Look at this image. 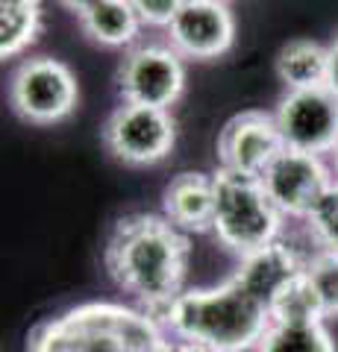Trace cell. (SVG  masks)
Wrapping results in <instances>:
<instances>
[{"label":"cell","instance_id":"277c9868","mask_svg":"<svg viewBox=\"0 0 338 352\" xmlns=\"http://www.w3.org/2000/svg\"><path fill=\"white\" fill-rule=\"evenodd\" d=\"M212 179H215L212 235L226 252H233L242 261L282 238L286 217L268 200L259 176L218 168Z\"/></svg>","mask_w":338,"mask_h":352},{"label":"cell","instance_id":"cb8c5ba5","mask_svg":"<svg viewBox=\"0 0 338 352\" xmlns=\"http://www.w3.org/2000/svg\"><path fill=\"white\" fill-rule=\"evenodd\" d=\"M332 159H335V176H338V150L332 153Z\"/></svg>","mask_w":338,"mask_h":352},{"label":"cell","instance_id":"ac0fdd59","mask_svg":"<svg viewBox=\"0 0 338 352\" xmlns=\"http://www.w3.org/2000/svg\"><path fill=\"white\" fill-rule=\"evenodd\" d=\"M306 276L318 291L326 320H338V252L315 250L306 258Z\"/></svg>","mask_w":338,"mask_h":352},{"label":"cell","instance_id":"4fadbf2b","mask_svg":"<svg viewBox=\"0 0 338 352\" xmlns=\"http://www.w3.org/2000/svg\"><path fill=\"white\" fill-rule=\"evenodd\" d=\"M277 80L286 91H306L326 85L330 74V50L315 38H294L277 53Z\"/></svg>","mask_w":338,"mask_h":352},{"label":"cell","instance_id":"e0dca14e","mask_svg":"<svg viewBox=\"0 0 338 352\" xmlns=\"http://www.w3.org/2000/svg\"><path fill=\"white\" fill-rule=\"evenodd\" d=\"M256 352H338L324 320L271 323Z\"/></svg>","mask_w":338,"mask_h":352},{"label":"cell","instance_id":"7c38bea8","mask_svg":"<svg viewBox=\"0 0 338 352\" xmlns=\"http://www.w3.org/2000/svg\"><path fill=\"white\" fill-rule=\"evenodd\" d=\"M165 217L182 232H212L215 220V179L200 170L177 173L162 194Z\"/></svg>","mask_w":338,"mask_h":352},{"label":"cell","instance_id":"5b68a950","mask_svg":"<svg viewBox=\"0 0 338 352\" xmlns=\"http://www.w3.org/2000/svg\"><path fill=\"white\" fill-rule=\"evenodd\" d=\"M9 103L15 115L32 126H53L77 112L80 85L62 59L30 56L9 80Z\"/></svg>","mask_w":338,"mask_h":352},{"label":"cell","instance_id":"9a60e30c","mask_svg":"<svg viewBox=\"0 0 338 352\" xmlns=\"http://www.w3.org/2000/svg\"><path fill=\"white\" fill-rule=\"evenodd\" d=\"M45 27L41 0H0V59H18Z\"/></svg>","mask_w":338,"mask_h":352},{"label":"cell","instance_id":"ffe728a7","mask_svg":"<svg viewBox=\"0 0 338 352\" xmlns=\"http://www.w3.org/2000/svg\"><path fill=\"white\" fill-rule=\"evenodd\" d=\"M189 3V0H133L136 12L141 18V24L147 27H171L173 18L180 15V9Z\"/></svg>","mask_w":338,"mask_h":352},{"label":"cell","instance_id":"ba28073f","mask_svg":"<svg viewBox=\"0 0 338 352\" xmlns=\"http://www.w3.org/2000/svg\"><path fill=\"white\" fill-rule=\"evenodd\" d=\"M274 118L286 147L315 156L338 150V94L326 85L286 91L279 97Z\"/></svg>","mask_w":338,"mask_h":352},{"label":"cell","instance_id":"8fae6325","mask_svg":"<svg viewBox=\"0 0 338 352\" xmlns=\"http://www.w3.org/2000/svg\"><path fill=\"white\" fill-rule=\"evenodd\" d=\"M286 150L277 118L268 112H242L230 118L218 135V162L226 170L262 176Z\"/></svg>","mask_w":338,"mask_h":352},{"label":"cell","instance_id":"44dd1931","mask_svg":"<svg viewBox=\"0 0 338 352\" xmlns=\"http://www.w3.org/2000/svg\"><path fill=\"white\" fill-rule=\"evenodd\" d=\"M330 50V74H326V88L338 94V36L332 38V44H326Z\"/></svg>","mask_w":338,"mask_h":352},{"label":"cell","instance_id":"9c48e42d","mask_svg":"<svg viewBox=\"0 0 338 352\" xmlns=\"http://www.w3.org/2000/svg\"><path fill=\"white\" fill-rule=\"evenodd\" d=\"M259 179L268 200L279 208L282 217L306 220L309 212L326 194V188L335 182V176L321 156L286 147L268 164Z\"/></svg>","mask_w":338,"mask_h":352},{"label":"cell","instance_id":"d6986e66","mask_svg":"<svg viewBox=\"0 0 338 352\" xmlns=\"http://www.w3.org/2000/svg\"><path fill=\"white\" fill-rule=\"evenodd\" d=\"M306 229L318 250L338 252V176L306 217Z\"/></svg>","mask_w":338,"mask_h":352},{"label":"cell","instance_id":"7402d4cb","mask_svg":"<svg viewBox=\"0 0 338 352\" xmlns=\"http://www.w3.org/2000/svg\"><path fill=\"white\" fill-rule=\"evenodd\" d=\"M59 3L65 6V9H68V12H74V15H83V12H89V9L92 6H97V3H101V0H59Z\"/></svg>","mask_w":338,"mask_h":352},{"label":"cell","instance_id":"30bf717a","mask_svg":"<svg viewBox=\"0 0 338 352\" xmlns=\"http://www.w3.org/2000/svg\"><path fill=\"white\" fill-rule=\"evenodd\" d=\"M171 47L182 59L212 62L233 50L235 15L226 0H189L168 27Z\"/></svg>","mask_w":338,"mask_h":352},{"label":"cell","instance_id":"5bb4252c","mask_svg":"<svg viewBox=\"0 0 338 352\" xmlns=\"http://www.w3.org/2000/svg\"><path fill=\"white\" fill-rule=\"evenodd\" d=\"M80 27L83 36L101 47H129L145 24H141L133 0H101L89 12L80 15Z\"/></svg>","mask_w":338,"mask_h":352},{"label":"cell","instance_id":"7a4b0ae2","mask_svg":"<svg viewBox=\"0 0 338 352\" xmlns=\"http://www.w3.org/2000/svg\"><path fill=\"white\" fill-rule=\"evenodd\" d=\"M159 320L177 340L218 352H250L271 326V296L235 267L215 288L182 291Z\"/></svg>","mask_w":338,"mask_h":352},{"label":"cell","instance_id":"d4e9b609","mask_svg":"<svg viewBox=\"0 0 338 352\" xmlns=\"http://www.w3.org/2000/svg\"><path fill=\"white\" fill-rule=\"evenodd\" d=\"M226 3H230V0H226Z\"/></svg>","mask_w":338,"mask_h":352},{"label":"cell","instance_id":"8992f818","mask_svg":"<svg viewBox=\"0 0 338 352\" xmlns=\"http://www.w3.org/2000/svg\"><path fill=\"white\" fill-rule=\"evenodd\" d=\"M103 147L129 168H147L171 156L177 144V124L171 109L121 103L103 124Z\"/></svg>","mask_w":338,"mask_h":352},{"label":"cell","instance_id":"2e32d148","mask_svg":"<svg viewBox=\"0 0 338 352\" xmlns=\"http://www.w3.org/2000/svg\"><path fill=\"white\" fill-rule=\"evenodd\" d=\"M306 320H326L318 300V291L306 276L303 267L297 276L279 285L271 296V323H306Z\"/></svg>","mask_w":338,"mask_h":352},{"label":"cell","instance_id":"52a82bcc","mask_svg":"<svg viewBox=\"0 0 338 352\" xmlns=\"http://www.w3.org/2000/svg\"><path fill=\"white\" fill-rule=\"evenodd\" d=\"M115 82L124 103L171 109L185 91V65L171 44H141L121 59Z\"/></svg>","mask_w":338,"mask_h":352},{"label":"cell","instance_id":"6da1fadb","mask_svg":"<svg viewBox=\"0 0 338 352\" xmlns=\"http://www.w3.org/2000/svg\"><path fill=\"white\" fill-rule=\"evenodd\" d=\"M191 244L165 214L136 212L112 226L103 247V267L118 288L156 320L185 291Z\"/></svg>","mask_w":338,"mask_h":352},{"label":"cell","instance_id":"3957f363","mask_svg":"<svg viewBox=\"0 0 338 352\" xmlns=\"http://www.w3.org/2000/svg\"><path fill=\"white\" fill-rule=\"evenodd\" d=\"M27 352H177V340L145 308L97 300L39 323Z\"/></svg>","mask_w":338,"mask_h":352},{"label":"cell","instance_id":"603a6c76","mask_svg":"<svg viewBox=\"0 0 338 352\" xmlns=\"http://www.w3.org/2000/svg\"><path fill=\"white\" fill-rule=\"evenodd\" d=\"M177 352H218V349L203 346V344H191V340H177Z\"/></svg>","mask_w":338,"mask_h":352}]
</instances>
